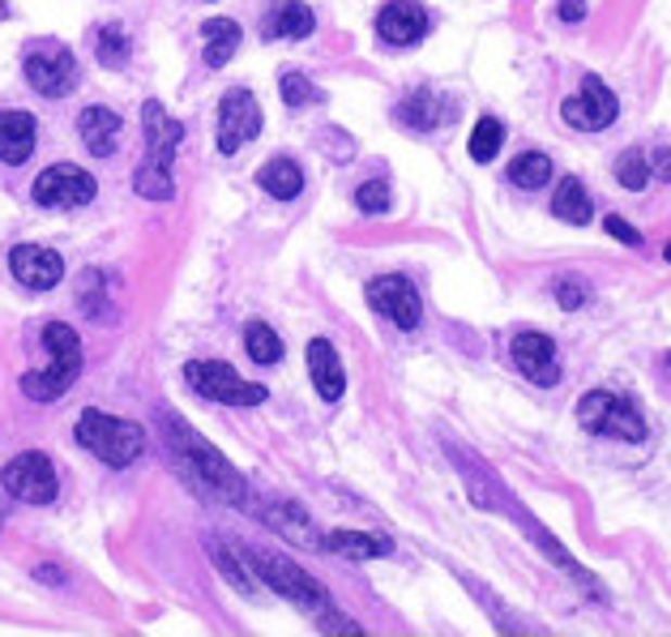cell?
<instances>
[{"mask_svg": "<svg viewBox=\"0 0 671 637\" xmlns=\"http://www.w3.org/2000/svg\"><path fill=\"white\" fill-rule=\"evenodd\" d=\"M163 432H167V445H172L180 471L189 475V484L198 493L214 496V500H231V505H244L249 500V484L240 480V471L214 445H205L202 436L185 424L180 416L163 411Z\"/></svg>", "mask_w": 671, "mask_h": 637, "instance_id": "cell-1", "label": "cell"}, {"mask_svg": "<svg viewBox=\"0 0 671 637\" xmlns=\"http://www.w3.org/2000/svg\"><path fill=\"white\" fill-rule=\"evenodd\" d=\"M43 347L52 352V364L43 372H26L22 377V394L35 398V403L61 398L68 385L77 381V372H81V343H77V334L68 330L65 321H52L43 330Z\"/></svg>", "mask_w": 671, "mask_h": 637, "instance_id": "cell-2", "label": "cell"}, {"mask_svg": "<svg viewBox=\"0 0 671 637\" xmlns=\"http://www.w3.org/2000/svg\"><path fill=\"white\" fill-rule=\"evenodd\" d=\"M77 441L107 467H129L141 458L145 449V432L129 420H116V416H103V411H81L77 416Z\"/></svg>", "mask_w": 671, "mask_h": 637, "instance_id": "cell-3", "label": "cell"}, {"mask_svg": "<svg viewBox=\"0 0 671 637\" xmlns=\"http://www.w3.org/2000/svg\"><path fill=\"white\" fill-rule=\"evenodd\" d=\"M185 381L202 398H210V403H227V407H257V403H266V385H253V381L236 377V368H227L218 359L185 364Z\"/></svg>", "mask_w": 671, "mask_h": 637, "instance_id": "cell-4", "label": "cell"}, {"mask_svg": "<svg viewBox=\"0 0 671 637\" xmlns=\"http://www.w3.org/2000/svg\"><path fill=\"white\" fill-rule=\"evenodd\" d=\"M578 424L595 436H620V441H646V420L629 398H616L607 390H591L578 403Z\"/></svg>", "mask_w": 671, "mask_h": 637, "instance_id": "cell-5", "label": "cell"}, {"mask_svg": "<svg viewBox=\"0 0 671 637\" xmlns=\"http://www.w3.org/2000/svg\"><path fill=\"white\" fill-rule=\"evenodd\" d=\"M0 484H4V493L13 496V500H22V505H52L56 493H61V480H56L52 458L48 454H35V449L9 458L4 471H0Z\"/></svg>", "mask_w": 671, "mask_h": 637, "instance_id": "cell-6", "label": "cell"}, {"mask_svg": "<svg viewBox=\"0 0 671 637\" xmlns=\"http://www.w3.org/2000/svg\"><path fill=\"white\" fill-rule=\"evenodd\" d=\"M249 561L257 565V573L266 577L282 599H291V603H300V608H308V612H330V595H326V586H321L317 577H308L300 565H291V561L274 557V552H253Z\"/></svg>", "mask_w": 671, "mask_h": 637, "instance_id": "cell-7", "label": "cell"}, {"mask_svg": "<svg viewBox=\"0 0 671 637\" xmlns=\"http://www.w3.org/2000/svg\"><path fill=\"white\" fill-rule=\"evenodd\" d=\"M22 69H26V81L39 94H48V99H61V94H68L77 86V61H73V52H68L65 43H56V39L35 43L26 52V65Z\"/></svg>", "mask_w": 671, "mask_h": 637, "instance_id": "cell-8", "label": "cell"}, {"mask_svg": "<svg viewBox=\"0 0 671 637\" xmlns=\"http://www.w3.org/2000/svg\"><path fill=\"white\" fill-rule=\"evenodd\" d=\"M30 193H35V202H39L43 211H77V206L94 202L99 184H94L90 171H81V167H73V163H56V167L39 171V180H35Z\"/></svg>", "mask_w": 671, "mask_h": 637, "instance_id": "cell-9", "label": "cell"}, {"mask_svg": "<svg viewBox=\"0 0 671 637\" xmlns=\"http://www.w3.org/2000/svg\"><path fill=\"white\" fill-rule=\"evenodd\" d=\"M262 133V103L249 90H227L218 103V150L236 154L240 145H249Z\"/></svg>", "mask_w": 671, "mask_h": 637, "instance_id": "cell-10", "label": "cell"}, {"mask_svg": "<svg viewBox=\"0 0 671 637\" xmlns=\"http://www.w3.org/2000/svg\"><path fill=\"white\" fill-rule=\"evenodd\" d=\"M616 112H620V103H616V94L607 90L604 77H582V90L573 94V99H565L560 103V116L573 125V129H586V133H599L607 129L611 120H616Z\"/></svg>", "mask_w": 671, "mask_h": 637, "instance_id": "cell-11", "label": "cell"}, {"mask_svg": "<svg viewBox=\"0 0 671 637\" xmlns=\"http://www.w3.org/2000/svg\"><path fill=\"white\" fill-rule=\"evenodd\" d=\"M368 304H372L381 317H390L398 330H419V321H423L419 291H415L410 279H403V275L372 279V283H368Z\"/></svg>", "mask_w": 671, "mask_h": 637, "instance_id": "cell-12", "label": "cell"}, {"mask_svg": "<svg viewBox=\"0 0 671 637\" xmlns=\"http://www.w3.org/2000/svg\"><path fill=\"white\" fill-rule=\"evenodd\" d=\"M509 355H514V364L522 368V377H527V381H535V385H556V381H560V359H556V343H552L547 334H535V330H522V334H514V343H509Z\"/></svg>", "mask_w": 671, "mask_h": 637, "instance_id": "cell-13", "label": "cell"}, {"mask_svg": "<svg viewBox=\"0 0 671 637\" xmlns=\"http://www.w3.org/2000/svg\"><path fill=\"white\" fill-rule=\"evenodd\" d=\"M141 133H145V163L154 167H167L172 171V158H176V145L185 142V125L167 116L163 103H145L141 107Z\"/></svg>", "mask_w": 671, "mask_h": 637, "instance_id": "cell-14", "label": "cell"}, {"mask_svg": "<svg viewBox=\"0 0 671 637\" xmlns=\"http://www.w3.org/2000/svg\"><path fill=\"white\" fill-rule=\"evenodd\" d=\"M9 270H13L17 283L30 286V291H48V286H56L65 279L61 253H52V249H43V244H17V249L9 253Z\"/></svg>", "mask_w": 671, "mask_h": 637, "instance_id": "cell-15", "label": "cell"}, {"mask_svg": "<svg viewBox=\"0 0 671 637\" xmlns=\"http://www.w3.org/2000/svg\"><path fill=\"white\" fill-rule=\"evenodd\" d=\"M377 35L390 43V48H410L428 35V13L423 4L415 0H390L381 13H377Z\"/></svg>", "mask_w": 671, "mask_h": 637, "instance_id": "cell-16", "label": "cell"}, {"mask_svg": "<svg viewBox=\"0 0 671 637\" xmlns=\"http://www.w3.org/2000/svg\"><path fill=\"white\" fill-rule=\"evenodd\" d=\"M308 372H313V385L326 403H338L342 390H346V377H342V359H338L334 343L330 339H313L308 343Z\"/></svg>", "mask_w": 671, "mask_h": 637, "instance_id": "cell-17", "label": "cell"}, {"mask_svg": "<svg viewBox=\"0 0 671 637\" xmlns=\"http://www.w3.org/2000/svg\"><path fill=\"white\" fill-rule=\"evenodd\" d=\"M77 133H81V142L94 158H107L121 145V116L107 112V107H86L77 116Z\"/></svg>", "mask_w": 671, "mask_h": 637, "instance_id": "cell-18", "label": "cell"}, {"mask_svg": "<svg viewBox=\"0 0 671 637\" xmlns=\"http://www.w3.org/2000/svg\"><path fill=\"white\" fill-rule=\"evenodd\" d=\"M35 154V116L30 112H0V163L17 167Z\"/></svg>", "mask_w": 671, "mask_h": 637, "instance_id": "cell-19", "label": "cell"}, {"mask_svg": "<svg viewBox=\"0 0 671 637\" xmlns=\"http://www.w3.org/2000/svg\"><path fill=\"white\" fill-rule=\"evenodd\" d=\"M313 26L317 17L304 0H278L266 13V39H308Z\"/></svg>", "mask_w": 671, "mask_h": 637, "instance_id": "cell-20", "label": "cell"}, {"mask_svg": "<svg viewBox=\"0 0 671 637\" xmlns=\"http://www.w3.org/2000/svg\"><path fill=\"white\" fill-rule=\"evenodd\" d=\"M321 548H330L334 557H346V561H377V557H390L394 552V539L364 535V531H330L321 539Z\"/></svg>", "mask_w": 671, "mask_h": 637, "instance_id": "cell-21", "label": "cell"}, {"mask_svg": "<svg viewBox=\"0 0 671 637\" xmlns=\"http://www.w3.org/2000/svg\"><path fill=\"white\" fill-rule=\"evenodd\" d=\"M450 116V107L436 99V94H428V90H419V94H406L403 107H398V120H403L406 129H419V133H432V129H441V120Z\"/></svg>", "mask_w": 671, "mask_h": 637, "instance_id": "cell-22", "label": "cell"}, {"mask_svg": "<svg viewBox=\"0 0 671 637\" xmlns=\"http://www.w3.org/2000/svg\"><path fill=\"white\" fill-rule=\"evenodd\" d=\"M202 35H205V65L210 69H223L236 56V48H240V26L231 17H214V22L202 26Z\"/></svg>", "mask_w": 671, "mask_h": 637, "instance_id": "cell-23", "label": "cell"}, {"mask_svg": "<svg viewBox=\"0 0 671 637\" xmlns=\"http://www.w3.org/2000/svg\"><path fill=\"white\" fill-rule=\"evenodd\" d=\"M552 214L556 218H565V222H573V227H582V222H591V193L582 189V180L578 176H565L560 184H556V198H552Z\"/></svg>", "mask_w": 671, "mask_h": 637, "instance_id": "cell-24", "label": "cell"}, {"mask_svg": "<svg viewBox=\"0 0 671 637\" xmlns=\"http://www.w3.org/2000/svg\"><path fill=\"white\" fill-rule=\"evenodd\" d=\"M257 184L266 189L269 198H300V189H304V171H300V163H291V158H269L266 167L257 171Z\"/></svg>", "mask_w": 671, "mask_h": 637, "instance_id": "cell-25", "label": "cell"}, {"mask_svg": "<svg viewBox=\"0 0 671 637\" xmlns=\"http://www.w3.org/2000/svg\"><path fill=\"white\" fill-rule=\"evenodd\" d=\"M509 180H514L518 189H543V184L552 180V158H547V154H539V150H531V154H518V158L509 163Z\"/></svg>", "mask_w": 671, "mask_h": 637, "instance_id": "cell-26", "label": "cell"}, {"mask_svg": "<svg viewBox=\"0 0 671 637\" xmlns=\"http://www.w3.org/2000/svg\"><path fill=\"white\" fill-rule=\"evenodd\" d=\"M134 189L137 198H150V202H167L176 193V180L167 167H154V163H141L134 176Z\"/></svg>", "mask_w": 671, "mask_h": 637, "instance_id": "cell-27", "label": "cell"}, {"mask_svg": "<svg viewBox=\"0 0 671 637\" xmlns=\"http://www.w3.org/2000/svg\"><path fill=\"white\" fill-rule=\"evenodd\" d=\"M501 142H505V125L496 120V116H483L479 125H474V133H470V158L474 163H492L496 158V150H501Z\"/></svg>", "mask_w": 671, "mask_h": 637, "instance_id": "cell-28", "label": "cell"}, {"mask_svg": "<svg viewBox=\"0 0 671 637\" xmlns=\"http://www.w3.org/2000/svg\"><path fill=\"white\" fill-rule=\"evenodd\" d=\"M244 352L253 355L257 364H278V359H282V339L269 330L266 321H253V326L244 330Z\"/></svg>", "mask_w": 671, "mask_h": 637, "instance_id": "cell-29", "label": "cell"}, {"mask_svg": "<svg viewBox=\"0 0 671 637\" xmlns=\"http://www.w3.org/2000/svg\"><path fill=\"white\" fill-rule=\"evenodd\" d=\"M266 522L274 526V531L291 535L295 544H321V539H317V531L308 526V518L300 513V505H282V513H266Z\"/></svg>", "mask_w": 671, "mask_h": 637, "instance_id": "cell-30", "label": "cell"}, {"mask_svg": "<svg viewBox=\"0 0 671 637\" xmlns=\"http://www.w3.org/2000/svg\"><path fill=\"white\" fill-rule=\"evenodd\" d=\"M94 48H99V61H103L107 69L129 65V35H125L121 26H103L99 39H94Z\"/></svg>", "mask_w": 671, "mask_h": 637, "instance_id": "cell-31", "label": "cell"}, {"mask_svg": "<svg viewBox=\"0 0 671 637\" xmlns=\"http://www.w3.org/2000/svg\"><path fill=\"white\" fill-rule=\"evenodd\" d=\"M616 180L624 184V189H646V180H650V158L642 154V150H624L620 158H616Z\"/></svg>", "mask_w": 671, "mask_h": 637, "instance_id": "cell-32", "label": "cell"}, {"mask_svg": "<svg viewBox=\"0 0 671 637\" xmlns=\"http://www.w3.org/2000/svg\"><path fill=\"white\" fill-rule=\"evenodd\" d=\"M278 90H282V103H287V107H304V103L317 94L313 81H308L304 73H282V77H278Z\"/></svg>", "mask_w": 671, "mask_h": 637, "instance_id": "cell-33", "label": "cell"}, {"mask_svg": "<svg viewBox=\"0 0 671 637\" xmlns=\"http://www.w3.org/2000/svg\"><path fill=\"white\" fill-rule=\"evenodd\" d=\"M355 206H359L364 214H385L390 211V184H385V180H368V184H359Z\"/></svg>", "mask_w": 671, "mask_h": 637, "instance_id": "cell-34", "label": "cell"}, {"mask_svg": "<svg viewBox=\"0 0 671 637\" xmlns=\"http://www.w3.org/2000/svg\"><path fill=\"white\" fill-rule=\"evenodd\" d=\"M556 300H560V308H582L586 304V286L573 283V279H560L556 283Z\"/></svg>", "mask_w": 671, "mask_h": 637, "instance_id": "cell-35", "label": "cell"}, {"mask_svg": "<svg viewBox=\"0 0 671 637\" xmlns=\"http://www.w3.org/2000/svg\"><path fill=\"white\" fill-rule=\"evenodd\" d=\"M604 227H607V231H611V235H616V240H624V244H633V249L642 244V231H633V227H629L624 218H616V214H607V222H604Z\"/></svg>", "mask_w": 671, "mask_h": 637, "instance_id": "cell-36", "label": "cell"}, {"mask_svg": "<svg viewBox=\"0 0 671 637\" xmlns=\"http://www.w3.org/2000/svg\"><path fill=\"white\" fill-rule=\"evenodd\" d=\"M556 17L560 22H582L586 17V0H560L556 4Z\"/></svg>", "mask_w": 671, "mask_h": 637, "instance_id": "cell-37", "label": "cell"}, {"mask_svg": "<svg viewBox=\"0 0 671 637\" xmlns=\"http://www.w3.org/2000/svg\"><path fill=\"white\" fill-rule=\"evenodd\" d=\"M650 171H655L659 180H668V184H671V145H668V150H659V154L650 158Z\"/></svg>", "mask_w": 671, "mask_h": 637, "instance_id": "cell-38", "label": "cell"}, {"mask_svg": "<svg viewBox=\"0 0 671 637\" xmlns=\"http://www.w3.org/2000/svg\"><path fill=\"white\" fill-rule=\"evenodd\" d=\"M4 17H9V4H4V0H0V22H4Z\"/></svg>", "mask_w": 671, "mask_h": 637, "instance_id": "cell-39", "label": "cell"}, {"mask_svg": "<svg viewBox=\"0 0 671 637\" xmlns=\"http://www.w3.org/2000/svg\"><path fill=\"white\" fill-rule=\"evenodd\" d=\"M668 262H671V244H668Z\"/></svg>", "mask_w": 671, "mask_h": 637, "instance_id": "cell-40", "label": "cell"}, {"mask_svg": "<svg viewBox=\"0 0 671 637\" xmlns=\"http://www.w3.org/2000/svg\"><path fill=\"white\" fill-rule=\"evenodd\" d=\"M0 522H4V513H0Z\"/></svg>", "mask_w": 671, "mask_h": 637, "instance_id": "cell-41", "label": "cell"}]
</instances>
